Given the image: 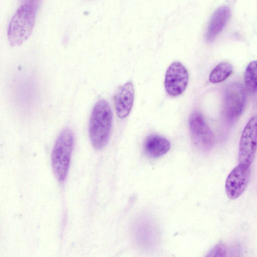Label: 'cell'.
Segmentation results:
<instances>
[{
	"label": "cell",
	"mask_w": 257,
	"mask_h": 257,
	"mask_svg": "<svg viewBox=\"0 0 257 257\" xmlns=\"http://www.w3.org/2000/svg\"><path fill=\"white\" fill-rule=\"evenodd\" d=\"M39 1H26L17 9L8 28L7 36L12 46L21 45L31 35L34 28Z\"/></svg>",
	"instance_id": "6da1fadb"
},
{
	"label": "cell",
	"mask_w": 257,
	"mask_h": 257,
	"mask_svg": "<svg viewBox=\"0 0 257 257\" xmlns=\"http://www.w3.org/2000/svg\"><path fill=\"white\" fill-rule=\"evenodd\" d=\"M112 112L109 103L98 100L94 105L89 119V135L93 147L100 150L107 144L112 126Z\"/></svg>",
	"instance_id": "7a4b0ae2"
},
{
	"label": "cell",
	"mask_w": 257,
	"mask_h": 257,
	"mask_svg": "<svg viewBox=\"0 0 257 257\" xmlns=\"http://www.w3.org/2000/svg\"><path fill=\"white\" fill-rule=\"evenodd\" d=\"M74 144V136L69 128L63 130L54 146L51 163L54 174L57 180L62 182L68 172Z\"/></svg>",
	"instance_id": "3957f363"
},
{
	"label": "cell",
	"mask_w": 257,
	"mask_h": 257,
	"mask_svg": "<svg viewBox=\"0 0 257 257\" xmlns=\"http://www.w3.org/2000/svg\"><path fill=\"white\" fill-rule=\"evenodd\" d=\"M257 150V115L251 117L242 132L238 148L239 164L250 166Z\"/></svg>",
	"instance_id": "277c9868"
},
{
	"label": "cell",
	"mask_w": 257,
	"mask_h": 257,
	"mask_svg": "<svg viewBox=\"0 0 257 257\" xmlns=\"http://www.w3.org/2000/svg\"><path fill=\"white\" fill-rule=\"evenodd\" d=\"M189 124L191 138L195 145L202 150L211 149L214 143V135L202 114L197 111L192 112L189 118Z\"/></svg>",
	"instance_id": "5b68a950"
},
{
	"label": "cell",
	"mask_w": 257,
	"mask_h": 257,
	"mask_svg": "<svg viewBox=\"0 0 257 257\" xmlns=\"http://www.w3.org/2000/svg\"><path fill=\"white\" fill-rule=\"evenodd\" d=\"M245 92L242 85L234 82L225 89L224 96V111L230 121H233L242 112L245 103Z\"/></svg>",
	"instance_id": "8992f818"
},
{
	"label": "cell",
	"mask_w": 257,
	"mask_h": 257,
	"mask_svg": "<svg viewBox=\"0 0 257 257\" xmlns=\"http://www.w3.org/2000/svg\"><path fill=\"white\" fill-rule=\"evenodd\" d=\"M189 74L186 67L178 61L173 62L168 67L165 77V88L171 96L181 94L186 89Z\"/></svg>",
	"instance_id": "52a82bcc"
},
{
	"label": "cell",
	"mask_w": 257,
	"mask_h": 257,
	"mask_svg": "<svg viewBox=\"0 0 257 257\" xmlns=\"http://www.w3.org/2000/svg\"><path fill=\"white\" fill-rule=\"evenodd\" d=\"M250 166L238 164L228 175L225 184V192L231 199L238 198L245 191L250 178Z\"/></svg>",
	"instance_id": "ba28073f"
},
{
	"label": "cell",
	"mask_w": 257,
	"mask_h": 257,
	"mask_svg": "<svg viewBox=\"0 0 257 257\" xmlns=\"http://www.w3.org/2000/svg\"><path fill=\"white\" fill-rule=\"evenodd\" d=\"M135 89L132 81L121 86L114 97V107L117 116L120 118L127 116L134 104Z\"/></svg>",
	"instance_id": "9c48e42d"
},
{
	"label": "cell",
	"mask_w": 257,
	"mask_h": 257,
	"mask_svg": "<svg viewBox=\"0 0 257 257\" xmlns=\"http://www.w3.org/2000/svg\"><path fill=\"white\" fill-rule=\"evenodd\" d=\"M230 15V9L226 6H220L215 11L210 18L205 34V39L208 42H212L220 34Z\"/></svg>",
	"instance_id": "30bf717a"
},
{
	"label": "cell",
	"mask_w": 257,
	"mask_h": 257,
	"mask_svg": "<svg viewBox=\"0 0 257 257\" xmlns=\"http://www.w3.org/2000/svg\"><path fill=\"white\" fill-rule=\"evenodd\" d=\"M171 144L165 138L158 135L149 136L144 143L146 154L153 158H159L166 154L170 150Z\"/></svg>",
	"instance_id": "8fae6325"
},
{
	"label": "cell",
	"mask_w": 257,
	"mask_h": 257,
	"mask_svg": "<svg viewBox=\"0 0 257 257\" xmlns=\"http://www.w3.org/2000/svg\"><path fill=\"white\" fill-rule=\"evenodd\" d=\"M232 66L226 62H223L216 65L211 72L209 81L212 83H218L223 81L232 73Z\"/></svg>",
	"instance_id": "7c38bea8"
},
{
	"label": "cell",
	"mask_w": 257,
	"mask_h": 257,
	"mask_svg": "<svg viewBox=\"0 0 257 257\" xmlns=\"http://www.w3.org/2000/svg\"><path fill=\"white\" fill-rule=\"evenodd\" d=\"M244 83L247 90L254 93L257 90V60L250 62L244 74Z\"/></svg>",
	"instance_id": "4fadbf2b"
},
{
	"label": "cell",
	"mask_w": 257,
	"mask_h": 257,
	"mask_svg": "<svg viewBox=\"0 0 257 257\" xmlns=\"http://www.w3.org/2000/svg\"><path fill=\"white\" fill-rule=\"evenodd\" d=\"M227 247L223 242L216 244L207 253L205 257H226Z\"/></svg>",
	"instance_id": "5bb4252c"
}]
</instances>
